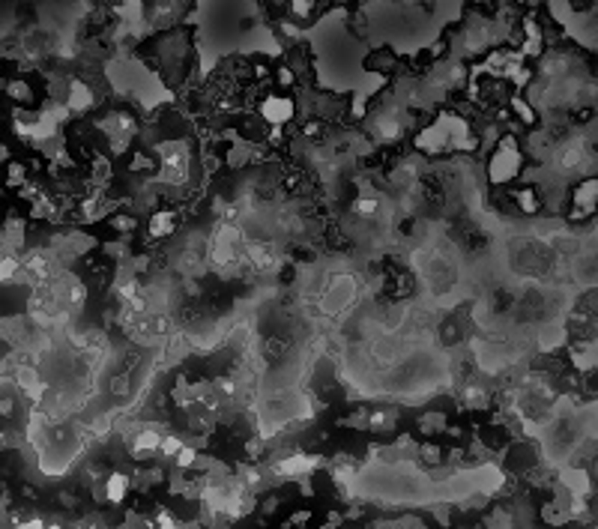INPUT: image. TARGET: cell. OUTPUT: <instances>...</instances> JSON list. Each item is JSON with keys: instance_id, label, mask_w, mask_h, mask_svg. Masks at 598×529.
<instances>
[{"instance_id": "obj_23", "label": "cell", "mask_w": 598, "mask_h": 529, "mask_svg": "<svg viewBox=\"0 0 598 529\" xmlns=\"http://www.w3.org/2000/svg\"><path fill=\"white\" fill-rule=\"evenodd\" d=\"M428 466H437L443 464V446L440 443H419V452H416Z\"/></svg>"}, {"instance_id": "obj_19", "label": "cell", "mask_w": 598, "mask_h": 529, "mask_svg": "<svg viewBox=\"0 0 598 529\" xmlns=\"http://www.w3.org/2000/svg\"><path fill=\"white\" fill-rule=\"evenodd\" d=\"M183 446H186V437L183 434H174V430H165V439H162V457H168V461H174L177 455L183 452Z\"/></svg>"}, {"instance_id": "obj_28", "label": "cell", "mask_w": 598, "mask_h": 529, "mask_svg": "<svg viewBox=\"0 0 598 529\" xmlns=\"http://www.w3.org/2000/svg\"><path fill=\"white\" fill-rule=\"evenodd\" d=\"M10 165V150H6V143H0V168Z\"/></svg>"}, {"instance_id": "obj_7", "label": "cell", "mask_w": 598, "mask_h": 529, "mask_svg": "<svg viewBox=\"0 0 598 529\" xmlns=\"http://www.w3.org/2000/svg\"><path fill=\"white\" fill-rule=\"evenodd\" d=\"M64 108L69 114H87L96 108V90L87 78H66Z\"/></svg>"}, {"instance_id": "obj_21", "label": "cell", "mask_w": 598, "mask_h": 529, "mask_svg": "<svg viewBox=\"0 0 598 529\" xmlns=\"http://www.w3.org/2000/svg\"><path fill=\"white\" fill-rule=\"evenodd\" d=\"M129 170L132 174H156V159H150L144 150H135L132 152Z\"/></svg>"}, {"instance_id": "obj_20", "label": "cell", "mask_w": 598, "mask_h": 529, "mask_svg": "<svg viewBox=\"0 0 598 529\" xmlns=\"http://www.w3.org/2000/svg\"><path fill=\"white\" fill-rule=\"evenodd\" d=\"M108 224L120 233V237H129V233H135L138 219H135V215H129V212H114L108 219Z\"/></svg>"}, {"instance_id": "obj_16", "label": "cell", "mask_w": 598, "mask_h": 529, "mask_svg": "<svg viewBox=\"0 0 598 529\" xmlns=\"http://www.w3.org/2000/svg\"><path fill=\"white\" fill-rule=\"evenodd\" d=\"M419 430H422L425 437L443 434V430H446V416H443V412H437V410L422 412V416H419Z\"/></svg>"}, {"instance_id": "obj_29", "label": "cell", "mask_w": 598, "mask_h": 529, "mask_svg": "<svg viewBox=\"0 0 598 529\" xmlns=\"http://www.w3.org/2000/svg\"><path fill=\"white\" fill-rule=\"evenodd\" d=\"M0 515H4V499H0Z\"/></svg>"}, {"instance_id": "obj_12", "label": "cell", "mask_w": 598, "mask_h": 529, "mask_svg": "<svg viewBox=\"0 0 598 529\" xmlns=\"http://www.w3.org/2000/svg\"><path fill=\"white\" fill-rule=\"evenodd\" d=\"M515 197V206L521 210L524 215H535L542 210V195L535 192L533 186H524V188H517V192L512 195Z\"/></svg>"}, {"instance_id": "obj_8", "label": "cell", "mask_w": 598, "mask_h": 529, "mask_svg": "<svg viewBox=\"0 0 598 529\" xmlns=\"http://www.w3.org/2000/svg\"><path fill=\"white\" fill-rule=\"evenodd\" d=\"M102 488V502H111V506H123L126 502V497H129V490H132V479L123 470H114V473H108L105 475V481L100 484Z\"/></svg>"}, {"instance_id": "obj_4", "label": "cell", "mask_w": 598, "mask_h": 529, "mask_svg": "<svg viewBox=\"0 0 598 529\" xmlns=\"http://www.w3.org/2000/svg\"><path fill=\"white\" fill-rule=\"evenodd\" d=\"M257 117L264 120V126L270 129H284L288 123H293L297 117V102L288 93H266L261 102H257Z\"/></svg>"}, {"instance_id": "obj_22", "label": "cell", "mask_w": 598, "mask_h": 529, "mask_svg": "<svg viewBox=\"0 0 598 529\" xmlns=\"http://www.w3.org/2000/svg\"><path fill=\"white\" fill-rule=\"evenodd\" d=\"M288 13L293 22H302V18H311L317 13V4L315 0H293V4H288Z\"/></svg>"}, {"instance_id": "obj_2", "label": "cell", "mask_w": 598, "mask_h": 529, "mask_svg": "<svg viewBox=\"0 0 598 529\" xmlns=\"http://www.w3.org/2000/svg\"><path fill=\"white\" fill-rule=\"evenodd\" d=\"M488 183L490 186H508L512 179L521 177L524 170V150L515 134H499L494 152L488 159Z\"/></svg>"}, {"instance_id": "obj_10", "label": "cell", "mask_w": 598, "mask_h": 529, "mask_svg": "<svg viewBox=\"0 0 598 529\" xmlns=\"http://www.w3.org/2000/svg\"><path fill=\"white\" fill-rule=\"evenodd\" d=\"M4 93L10 96L19 108H28V105H33V99H37V90H33L28 78H10L4 87Z\"/></svg>"}, {"instance_id": "obj_1", "label": "cell", "mask_w": 598, "mask_h": 529, "mask_svg": "<svg viewBox=\"0 0 598 529\" xmlns=\"http://www.w3.org/2000/svg\"><path fill=\"white\" fill-rule=\"evenodd\" d=\"M153 156L159 159V170H156L153 183L165 186V188H183L192 183L195 161H192V150L186 141H180V138L159 141L153 147Z\"/></svg>"}, {"instance_id": "obj_15", "label": "cell", "mask_w": 598, "mask_h": 529, "mask_svg": "<svg viewBox=\"0 0 598 529\" xmlns=\"http://www.w3.org/2000/svg\"><path fill=\"white\" fill-rule=\"evenodd\" d=\"M198 461H201V446H198V443H189V439H186L183 452L174 457V466H177L180 473H186V470H195V466H198Z\"/></svg>"}, {"instance_id": "obj_14", "label": "cell", "mask_w": 598, "mask_h": 529, "mask_svg": "<svg viewBox=\"0 0 598 529\" xmlns=\"http://www.w3.org/2000/svg\"><path fill=\"white\" fill-rule=\"evenodd\" d=\"M398 421V412L395 410H371L368 412V428L365 430H374V434H383V430H392Z\"/></svg>"}, {"instance_id": "obj_3", "label": "cell", "mask_w": 598, "mask_h": 529, "mask_svg": "<svg viewBox=\"0 0 598 529\" xmlns=\"http://www.w3.org/2000/svg\"><path fill=\"white\" fill-rule=\"evenodd\" d=\"M326 457L320 455H311V452H302V448H290V452H284L279 457H273L270 461V470L275 479L282 481H302V479H311L320 466H324Z\"/></svg>"}, {"instance_id": "obj_25", "label": "cell", "mask_w": 598, "mask_h": 529, "mask_svg": "<svg viewBox=\"0 0 598 529\" xmlns=\"http://www.w3.org/2000/svg\"><path fill=\"white\" fill-rule=\"evenodd\" d=\"M293 84H297V72H293L288 63H282L279 69H275V87H282V90H290Z\"/></svg>"}, {"instance_id": "obj_18", "label": "cell", "mask_w": 598, "mask_h": 529, "mask_svg": "<svg viewBox=\"0 0 598 529\" xmlns=\"http://www.w3.org/2000/svg\"><path fill=\"white\" fill-rule=\"evenodd\" d=\"M30 183V177H28V165H22V161H10L6 165V186L10 188H22Z\"/></svg>"}, {"instance_id": "obj_11", "label": "cell", "mask_w": 598, "mask_h": 529, "mask_svg": "<svg viewBox=\"0 0 598 529\" xmlns=\"http://www.w3.org/2000/svg\"><path fill=\"white\" fill-rule=\"evenodd\" d=\"M458 401L461 403H467V407H485V403L490 401V389H485V386H479V383H464L461 386V392H458Z\"/></svg>"}, {"instance_id": "obj_24", "label": "cell", "mask_w": 598, "mask_h": 529, "mask_svg": "<svg viewBox=\"0 0 598 529\" xmlns=\"http://www.w3.org/2000/svg\"><path fill=\"white\" fill-rule=\"evenodd\" d=\"M311 517H315V511L311 508H293L288 524H284V529H306L311 524Z\"/></svg>"}, {"instance_id": "obj_9", "label": "cell", "mask_w": 598, "mask_h": 529, "mask_svg": "<svg viewBox=\"0 0 598 529\" xmlns=\"http://www.w3.org/2000/svg\"><path fill=\"white\" fill-rule=\"evenodd\" d=\"M177 224H180V215H177L174 210H168V206L153 210L150 212V219H147V237L150 239H168L177 230Z\"/></svg>"}, {"instance_id": "obj_27", "label": "cell", "mask_w": 598, "mask_h": 529, "mask_svg": "<svg viewBox=\"0 0 598 529\" xmlns=\"http://www.w3.org/2000/svg\"><path fill=\"white\" fill-rule=\"evenodd\" d=\"M15 529H48V524L42 517H28V520H15Z\"/></svg>"}, {"instance_id": "obj_6", "label": "cell", "mask_w": 598, "mask_h": 529, "mask_svg": "<svg viewBox=\"0 0 598 529\" xmlns=\"http://www.w3.org/2000/svg\"><path fill=\"white\" fill-rule=\"evenodd\" d=\"M595 212H598V174H589L571 192V219H593Z\"/></svg>"}, {"instance_id": "obj_17", "label": "cell", "mask_w": 598, "mask_h": 529, "mask_svg": "<svg viewBox=\"0 0 598 529\" xmlns=\"http://www.w3.org/2000/svg\"><path fill=\"white\" fill-rule=\"evenodd\" d=\"M508 105H512V111H515L517 117H521V123H524V126H533L535 120H539V114H535V108H533L530 102H526L524 96L512 93V96H508Z\"/></svg>"}, {"instance_id": "obj_26", "label": "cell", "mask_w": 598, "mask_h": 529, "mask_svg": "<svg viewBox=\"0 0 598 529\" xmlns=\"http://www.w3.org/2000/svg\"><path fill=\"white\" fill-rule=\"evenodd\" d=\"M279 27H282V36H288V39H299V36H302L299 24L293 22V18H282Z\"/></svg>"}, {"instance_id": "obj_13", "label": "cell", "mask_w": 598, "mask_h": 529, "mask_svg": "<svg viewBox=\"0 0 598 529\" xmlns=\"http://www.w3.org/2000/svg\"><path fill=\"white\" fill-rule=\"evenodd\" d=\"M15 278H24V264L19 255H4L0 257V284H10Z\"/></svg>"}, {"instance_id": "obj_5", "label": "cell", "mask_w": 598, "mask_h": 529, "mask_svg": "<svg viewBox=\"0 0 598 529\" xmlns=\"http://www.w3.org/2000/svg\"><path fill=\"white\" fill-rule=\"evenodd\" d=\"M162 439H165V430L159 425H141L126 437V448L135 461H150V457L162 452Z\"/></svg>"}]
</instances>
